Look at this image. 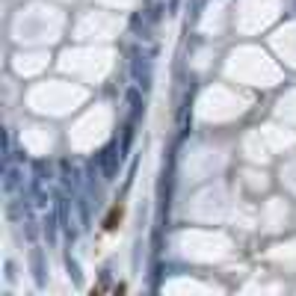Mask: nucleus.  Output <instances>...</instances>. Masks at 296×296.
I'll use <instances>...</instances> for the list:
<instances>
[{"instance_id": "f257e3e1", "label": "nucleus", "mask_w": 296, "mask_h": 296, "mask_svg": "<svg viewBox=\"0 0 296 296\" xmlns=\"http://www.w3.org/2000/svg\"><path fill=\"white\" fill-rule=\"evenodd\" d=\"M122 216H124V208H122V205H116V208H113L110 213H107L104 228H107V231H113V228H116L119 222H122Z\"/></svg>"}]
</instances>
